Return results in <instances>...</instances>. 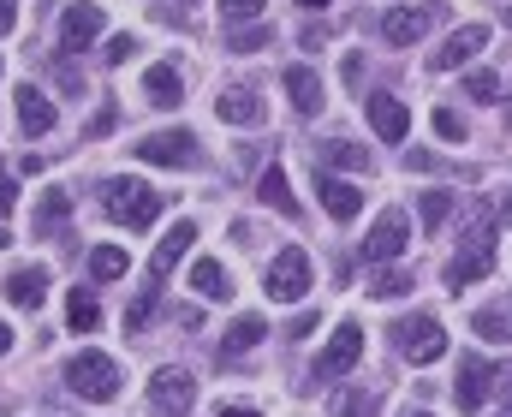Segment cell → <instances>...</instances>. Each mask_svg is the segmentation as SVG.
Segmentation results:
<instances>
[{"mask_svg":"<svg viewBox=\"0 0 512 417\" xmlns=\"http://www.w3.org/2000/svg\"><path fill=\"white\" fill-rule=\"evenodd\" d=\"M102 209L120 221V227H131V233H143L155 215H161V197L143 185V179H108L102 185Z\"/></svg>","mask_w":512,"mask_h":417,"instance_id":"1","label":"cell"},{"mask_svg":"<svg viewBox=\"0 0 512 417\" xmlns=\"http://www.w3.org/2000/svg\"><path fill=\"white\" fill-rule=\"evenodd\" d=\"M66 382H72V394H84V400H114L126 382H120V364L108 358V352H78L72 364H66Z\"/></svg>","mask_w":512,"mask_h":417,"instance_id":"2","label":"cell"},{"mask_svg":"<svg viewBox=\"0 0 512 417\" xmlns=\"http://www.w3.org/2000/svg\"><path fill=\"white\" fill-rule=\"evenodd\" d=\"M262 286H268V298H280V304H298V298L310 292V251H304V245H286V251L268 263Z\"/></svg>","mask_w":512,"mask_h":417,"instance_id":"3","label":"cell"},{"mask_svg":"<svg viewBox=\"0 0 512 417\" xmlns=\"http://www.w3.org/2000/svg\"><path fill=\"white\" fill-rule=\"evenodd\" d=\"M358 358H364V328H358V322H340L334 340L316 352V382H340V376H352Z\"/></svg>","mask_w":512,"mask_h":417,"instance_id":"4","label":"cell"},{"mask_svg":"<svg viewBox=\"0 0 512 417\" xmlns=\"http://www.w3.org/2000/svg\"><path fill=\"white\" fill-rule=\"evenodd\" d=\"M137 161H149V167H197L203 149H197V132L173 126V132H149L137 143Z\"/></svg>","mask_w":512,"mask_h":417,"instance_id":"5","label":"cell"},{"mask_svg":"<svg viewBox=\"0 0 512 417\" xmlns=\"http://www.w3.org/2000/svg\"><path fill=\"white\" fill-rule=\"evenodd\" d=\"M393 340H399V352H405L411 364H435V358L447 352V334H441L435 316H405V322H393Z\"/></svg>","mask_w":512,"mask_h":417,"instance_id":"6","label":"cell"},{"mask_svg":"<svg viewBox=\"0 0 512 417\" xmlns=\"http://www.w3.org/2000/svg\"><path fill=\"white\" fill-rule=\"evenodd\" d=\"M405 245H411V221H405V209H387L382 221L364 233V263H370V269H382V263H393Z\"/></svg>","mask_w":512,"mask_h":417,"instance_id":"7","label":"cell"},{"mask_svg":"<svg viewBox=\"0 0 512 417\" xmlns=\"http://www.w3.org/2000/svg\"><path fill=\"white\" fill-rule=\"evenodd\" d=\"M441 18V0H417V6H387L382 12V36L393 42V48H411L429 24Z\"/></svg>","mask_w":512,"mask_h":417,"instance_id":"8","label":"cell"},{"mask_svg":"<svg viewBox=\"0 0 512 417\" xmlns=\"http://www.w3.org/2000/svg\"><path fill=\"white\" fill-rule=\"evenodd\" d=\"M191 400H197V388H191L185 370H155L149 376V412L155 417H191Z\"/></svg>","mask_w":512,"mask_h":417,"instance_id":"9","label":"cell"},{"mask_svg":"<svg viewBox=\"0 0 512 417\" xmlns=\"http://www.w3.org/2000/svg\"><path fill=\"white\" fill-rule=\"evenodd\" d=\"M96 36H102V6H90V0L66 6V18H60V54H84Z\"/></svg>","mask_w":512,"mask_h":417,"instance_id":"10","label":"cell"},{"mask_svg":"<svg viewBox=\"0 0 512 417\" xmlns=\"http://www.w3.org/2000/svg\"><path fill=\"white\" fill-rule=\"evenodd\" d=\"M191 245H197V227H191V221H173V233H167V239L155 245V257H149V280H143V286L161 292V280L173 275V263H179Z\"/></svg>","mask_w":512,"mask_h":417,"instance_id":"11","label":"cell"},{"mask_svg":"<svg viewBox=\"0 0 512 417\" xmlns=\"http://www.w3.org/2000/svg\"><path fill=\"white\" fill-rule=\"evenodd\" d=\"M364 114H370V132H376L382 143H405L411 138V108H405L399 96H370Z\"/></svg>","mask_w":512,"mask_h":417,"instance_id":"12","label":"cell"},{"mask_svg":"<svg viewBox=\"0 0 512 417\" xmlns=\"http://www.w3.org/2000/svg\"><path fill=\"white\" fill-rule=\"evenodd\" d=\"M483 42H489V24H459V30L441 42V54H435L429 66H435V72H459V66H471V54H477Z\"/></svg>","mask_w":512,"mask_h":417,"instance_id":"13","label":"cell"},{"mask_svg":"<svg viewBox=\"0 0 512 417\" xmlns=\"http://www.w3.org/2000/svg\"><path fill=\"white\" fill-rule=\"evenodd\" d=\"M489 382H495V370H489L477 352H465V358H459V382H453V400H459V412H477V406L489 400Z\"/></svg>","mask_w":512,"mask_h":417,"instance_id":"14","label":"cell"},{"mask_svg":"<svg viewBox=\"0 0 512 417\" xmlns=\"http://www.w3.org/2000/svg\"><path fill=\"white\" fill-rule=\"evenodd\" d=\"M0 292H6V304H18V310H36V304L48 298V269H42V263H30V269H12Z\"/></svg>","mask_w":512,"mask_h":417,"instance_id":"15","label":"cell"},{"mask_svg":"<svg viewBox=\"0 0 512 417\" xmlns=\"http://www.w3.org/2000/svg\"><path fill=\"white\" fill-rule=\"evenodd\" d=\"M316 197H322V209H328L334 221H352V215L364 209V191H358L352 179H328V173H322V179H316Z\"/></svg>","mask_w":512,"mask_h":417,"instance_id":"16","label":"cell"},{"mask_svg":"<svg viewBox=\"0 0 512 417\" xmlns=\"http://www.w3.org/2000/svg\"><path fill=\"white\" fill-rule=\"evenodd\" d=\"M215 114L227 120V126H262V102H256V90H245V84H233V90H221L215 96Z\"/></svg>","mask_w":512,"mask_h":417,"instance_id":"17","label":"cell"},{"mask_svg":"<svg viewBox=\"0 0 512 417\" xmlns=\"http://www.w3.org/2000/svg\"><path fill=\"white\" fill-rule=\"evenodd\" d=\"M18 126L30 132V138H42V132H54V102L42 96V90H30V84H18Z\"/></svg>","mask_w":512,"mask_h":417,"instance_id":"18","label":"cell"},{"mask_svg":"<svg viewBox=\"0 0 512 417\" xmlns=\"http://www.w3.org/2000/svg\"><path fill=\"white\" fill-rule=\"evenodd\" d=\"M256 197H262V203H268L274 215H286V221H298V197H292V185H286V173H280L274 161L262 167V179H256Z\"/></svg>","mask_w":512,"mask_h":417,"instance_id":"19","label":"cell"},{"mask_svg":"<svg viewBox=\"0 0 512 417\" xmlns=\"http://www.w3.org/2000/svg\"><path fill=\"white\" fill-rule=\"evenodd\" d=\"M441 275H447V286H453V292H459V286H477V280L495 275V251H459Z\"/></svg>","mask_w":512,"mask_h":417,"instance_id":"20","label":"cell"},{"mask_svg":"<svg viewBox=\"0 0 512 417\" xmlns=\"http://www.w3.org/2000/svg\"><path fill=\"white\" fill-rule=\"evenodd\" d=\"M286 96H292L298 114H322V78H316L310 66H292V72H286Z\"/></svg>","mask_w":512,"mask_h":417,"instance_id":"21","label":"cell"},{"mask_svg":"<svg viewBox=\"0 0 512 417\" xmlns=\"http://www.w3.org/2000/svg\"><path fill=\"white\" fill-rule=\"evenodd\" d=\"M191 286H197V292H203L209 304H227V298H233V275H227V269H221L215 257H203V263L191 269Z\"/></svg>","mask_w":512,"mask_h":417,"instance_id":"22","label":"cell"},{"mask_svg":"<svg viewBox=\"0 0 512 417\" xmlns=\"http://www.w3.org/2000/svg\"><path fill=\"white\" fill-rule=\"evenodd\" d=\"M143 90H149L155 108H179V96H185V84H179L173 66H149V72H143Z\"/></svg>","mask_w":512,"mask_h":417,"instance_id":"23","label":"cell"},{"mask_svg":"<svg viewBox=\"0 0 512 417\" xmlns=\"http://www.w3.org/2000/svg\"><path fill=\"white\" fill-rule=\"evenodd\" d=\"M66 215H72V197H66V191H48V197H42V209H36V221H30V233H42V239H48V233H60V227H66Z\"/></svg>","mask_w":512,"mask_h":417,"instance_id":"24","label":"cell"},{"mask_svg":"<svg viewBox=\"0 0 512 417\" xmlns=\"http://www.w3.org/2000/svg\"><path fill=\"white\" fill-rule=\"evenodd\" d=\"M66 322H72L78 334L102 328V304H96V292H72V298H66Z\"/></svg>","mask_w":512,"mask_h":417,"instance_id":"25","label":"cell"},{"mask_svg":"<svg viewBox=\"0 0 512 417\" xmlns=\"http://www.w3.org/2000/svg\"><path fill=\"white\" fill-rule=\"evenodd\" d=\"M262 334H268V322H262V316H239V322L221 334V346H227V352H251Z\"/></svg>","mask_w":512,"mask_h":417,"instance_id":"26","label":"cell"},{"mask_svg":"<svg viewBox=\"0 0 512 417\" xmlns=\"http://www.w3.org/2000/svg\"><path fill=\"white\" fill-rule=\"evenodd\" d=\"M126 269H131V257L120 245H96V251H90V275L96 280H120Z\"/></svg>","mask_w":512,"mask_h":417,"instance_id":"27","label":"cell"},{"mask_svg":"<svg viewBox=\"0 0 512 417\" xmlns=\"http://www.w3.org/2000/svg\"><path fill=\"white\" fill-rule=\"evenodd\" d=\"M322 167H370L364 161V149L358 143H346V138H334V143H322V155H316Z\"/></svg>","mask_w":512,"mask_h":417,"instance_id":"28","label":"cell"},{"mask_svg":"<svg viewBox=\"0 0 512 417\" xmlns=\"http://www.w3.org/2000/svg\"><path fill=\"white\" fill-rule=\"evenodd\" d=\"M471 328H477L483 340H495V346H507V340H512V322H507V310H477V316H471Z\"/></svg>","mask_w":512,"mask_h":417,"instance_id":"29","label":"cell"},{"mask_svg":"<svg viewBox=\"0 0 512 417\" xmlns=\"http://www.w3.org/2000/svg\"><path fill=\"white\" fill-rule=\"evenodd\" d=\"M370 292H376V298H399V292H411V269H376V275H370Z\"/></svg>","mask_w":512,"mask_h":417,"instance_id":"30","label":"cell"},{"mask_svg":"<svg viewBox=\"0 0 512 417\" xmlns=\"http://www.w3.org/2000/svg\"><path fill=\"white\" fill-rule=\"evenodd\" d=\"M417 215H423V227L435 233V227H441V221L453 215V197H447V191H423V203H417Z\"/></svg>","mask_w":512,"mask_h":417,"instance_id":"31","label":"cell"},{"mask_svg":"<svg viewBox=\"0 0 512 417\" xmlns=\"http://www.w3.org/2000/svg\"><path fill=\"white\" fill-rule=\"evenodd\" d=\"M227 48H233V54H256V48H268V24H239V30L227 36Z\"/></svg>","mask_w":512,"mask_h":417,"instance_id":"32","label":"cell"},{"mask_svg":"<svg viewBox=\"0 0 512 417\" xmlns=\"http://www.w3.org/2000/svg\"><path fill=\"white\" fill-rule=\"evenodd\" d=\"M376 406H382V400H376L370 388H352V394H340V406H334V412H340V417H376Z\"/></svg>","mask_w":512,"mask_h":417,"instance_id":"33","label":"cell"},{"mask_svg":"<svg viewBox=\"0 0 512 417\" xmlns=\"http://www.w3.org/2000/svg\"><path fill=\"white\" fill-rule=\"evenodd\" d=\"M465 96H471V102H495V96H501V78H495V72H471V78H465Z\"/></svg>","mask_w":512,"mask_h":417,"instance_id":"34","label":"cell"},{"mask_svg":"<svg viewBox=\"0 0 512 417\" xmlns=\"http://www.w3.org/2000/svg\"><path fill=\"white\" fill-rule=\"evenodd\" d=\"M435 132H441L447 143H465V120H459L453 108H435Z\"/></svg>","mask_w":512,"mask_h":417,"instance_id":"35","label":"cell"},{"mask_svg":"<svg viewBox=\"0 0 512 417\" xmlns=\"http://www.w3.org/2000/svg\"><path fill=\"white\" fill-rule=\"evenodd\" d=\"M131 54H137V36H108V54H102V60H108V66H126Z\"/></svg>","mask_w":512,"mask_h":417,"instance_id":"36","label":"cell"},{"mask_svg":"<svg viewBox=\"0 0 512 417\" xmlns=\"http://www.w3.org/2000/svg\"><path fill=\"white\" fill-rule=\"evenodd\" d=\"M262 6H268V0H221V12H227V18H256Z\"/></svg>","mask_w":512,"mask_h":417,"instance_id":"37","label":"cell"},{"mask_svg":"<svg viewBox=\"0 0 512 417\" xmlns=\"http://www.w3.org/2000/svg\"><path fill=\"white\" fill-rule=\"evenodd\" d=\"M495 394L507 400V417H512V364H501V370H495Z\"/></svg>","mask_w":512,"mask_h":417,"instance_id":"38","label":"cell"},{"mask_svg":"<svg viewBox=\"0 0 512 417\" xmlns=\"http://www.w3.org/2000/svg\"><path fill=\"white\" fill-rule=\"evenodd\" d=\"M12 203H18V185H12V179L0 173V215H12Z\"/></svg>","mask_w":512,"mask_h":417,"instance_id":"39","label":"cell"},{"mask_svg":"<svg viewBox=\"0 0 512 417\" xmlns=\"http://www.w3.org/2000/svg\"><path fill=\"white\" fill-rule=\"evenodd\" d=\"M12 24H18V6H12V0H0V36H12Z\"/></svg>","mask_w":512,"mask_h":417,"instance_id":"40","label":"cell"},{"mask_svg":"<svg viewBox=\"0 0 512 417\" xmlns=\"http://www.w3.org/2000/svg\"><path fill=\"white\" fill-rule=\"evenodd\" d=\"M215 417H256L251 406H215Z\"/></svg>","mask_w":512,"mask_h":417,"instance_id":"41","label":"cell"},{"mask_svg":"<svg viewBox=\"0 0 512 417\" xmlns=\"http://www.w3.org/2000/svg\"><path fill=\"white\" fill-rule=\"evenodd\" d=\"M6 352H12V328L0 322V358H6Z\"/></svg>","mask_w":512,"mask_h":417,"instance_id":"42","label":"cell"},{"mask_svg":"<svg viewBox=\"0 0 512 417\" xmlns=\"http://www.w3.org/2000/svg\"><path fill=\"white\" fill-rule=\"evenodd\" d=\"M501 221H507V227H512V197H507V203H501Z\"/></svg>","mask_w":512,"mask_h":417,"instance_id":"43","label":"cell"},{"mask_svg":"<svg viewBox=\"0 0 512 417\" xmlns=\"http://www.w3.org/2000/svg\"><path fill=\"white\" fill-rule=\"evenodd\" d=\"M298 6H310V12H322V6H328V0H298Z\"/></svg>","mask_w":512,"mask_h":417,"instance_id":"44","label":"cell"},{"mask_svg":"<svg viewBox=\"0 0 512 417\" xmlns=\"http://www.w3.org/2000/svg\"><path fill=\"white\" fill-rule=\"evenodd\" d=\"M6 245H12V239H6V227H0V251H6Z\"/></svg>","mask_w":512,"mask_h":417,"instance_id":"45","label":"cell"},{"mask_svg":"<svg viewBox=\"0 0 512 417\" xmlns=\"http://www.w3.org/2000/svg\"><path fill=\"white\" fill-rule=\"evenodd\" d=\"M399 417H429V412H399Z\"/></svg>","mask_w":512,"mask_h":417,"instance_id":"46","label":"cell"},{"mask_svg":"<svg viewBox=\"0 0 512 417\" xmlns=\"http://www.w3.org/2000/svg\"><path fill=\"white\" fill-rule=\"evenodd\" d=\"M507 24H512V6H507Z\"/></svg>","mask_w":512,"mask_h":417,"instance_id":"47","label":"cell"},{"mask_svg":"<svg viewBox=\"0 0 512 417\" xmlns=\"http://www.w3.org/2000/svg\"><path fill=\"white\" fill-rule=\"evenodd\" d=\"M179 6H191V0H179Z\"/></svg>","mask_w":512,"mask_h":417,"instance_id":"48","label":"cell"}]
</instances>
